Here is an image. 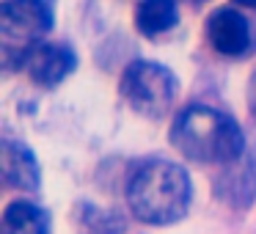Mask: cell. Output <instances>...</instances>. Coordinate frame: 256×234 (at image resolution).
I'll list each match as a JSON object with an SVG mask.
<instances>
[{
	"mask_svg": "<svg viewBox=\"0 0 256 234\" xmlns=\"http://www.w3.org/2000/svg\"><path fill=\"white\" fill-rule=\"evenodd\" d=\"M130 210L138 220L168 226L184 218L190 206V176L168 160H146L132 171L127 184Z\"/></svg>",
	"mask_w": 256,
	"mask_h": 234,
	"instance_id": "6da1fadb",
	"label": "cell"
},
{
	"mask_svg": "<svg viewBox=\"0 0 256 234\" xmlns=\"http://www.w3.org/2000/svg\"><path fill=\"white\" fill-rule=\"evenodd\" d=\"M171 144L179 154L201 166H228L245 154V138L232 116L215 108H188L171 127Z\"/></svg>",
	"mask_w": 256,
	"mask_h": 234,
	"instance_id": "7a4b0ae2",
	"label": "cell"
},
{
	"mask_svg": "<svg viewBox=\"0 0 256 234\" xmlns=\"http://www.w3.org/2000/svg\"><path fill=\"white\" fill-rule=\"evenodd\" d=\"M52 28V8L47 0H6L0 6V50L3 64L25 66L28 56L44 42Z\"/></svg>",
	"mask_w": 256,
	"mask_h": 234,
	"instance_id": "3957f363",
	"label": "cell"
},
{
	"mask_svg": "<svg viewBox=\"0 0 256 234\" xmlns=\"http://www.w3.org/2000/svg\"><path fill=\"white\" fill-rule=\"evenodd\" d=\"M179 83L171 69L154 61H135L122 74V96L135 113L160 118L171 110Z\"/></svg>",
	"mask_w": 256,
	"mask_h": 234,
	"instance_id": "277c9868",
	"label": "cell"
},
{
	"mask_svg": "<svg viewBox=\"0 0 256 234\" xmlns=\"http://www.w3.org/2000/svg\"><path fill=\"white\" fill-rule=\"evenodd\" d=\"M206 36H210V44L220 56H228V58H242L254 50L250 22L234 8H218L210 17Z\"/></svg>",
	"mask_w": 256,
	"mask_h": 234,
	"instance_id": "5b68a950",
	"label": "cell"
},
{
	"mask_svg": "<svg viewBox=\"0 0 256 234\" xmlns=\"http://www.w3.org/2000/svg\"><path fill=\"white\" fill-rule=\"evenodd\" d=\"M74 66H78V58H74L72 47L47 44V42H42L25 61L30 80L39 83L42 88H56L58 83H64L74 72Z\"/></svg>",
	"mask_w": 256,
	"mask_h": 234,
	"instance_id": "8992f818",
	"label": "cell"
},
{
	"mask_svg": "<svg viewBox=\"0 0 256 234\" xmlns=\"http://www.w3.org/2000/svg\"><path fill=\"white\" fill-rule=\"evenodd\" d=\"M223 176L218 179V196L234 206H245L256 196V157H237L223 166Z\"/></svg>",
	"mask_w": 256,
	"mask_h": 234,
	"instance_id": "52a82bcc",
	"label": "cell"
},
{
	"mask_svg": "<svg viewBox=\"0 0 256 234\" xmlns=\"http://www.w3.org/2000/svg\"><path fill=\"white\" fill-rule=\"evenodd\" d=\"M0 162H3V179L14 190H36L39 188V162L30 154L28 146L3 140L0 146Z\"/></svg>",
	"mask_w": 256,
	"mask_h": 234,
	"instance_id": "ba28073f",
	"label": "cell"
},
{
	"mask_svg": "<svg viewBox=\"0 0 256 234\" xmlns=\"http://www.w3.org/2000/svg\"><path fill=\"white\" fill-rule=\"evenodd\" d=\"M179 20L176 0H140L135 8V25L144 36H160Z\"/></svg>",
	"mask_w": 256,
	"mask_h": 234,
	"instance_id": "9c48e42d",
	"label": "cell"
},
{
	"mask_svg": "<svg viewBox=\"0 0 256 234\" xmlns=\"http://www.w3.org/2000/svg\"><path fill=\"white\" fill-rule=\"evenodd\" d=\"M3 234H50L47 212L30 201H14L3 212Z\"/></svg>",
	"mask_w": 256,
	"mask_h": 234,
	"instance_id": "30bf717a",
	"label": "cell"
},
{
	"mask_svg": "<svg viewBox=\"0 0 256 234\" xmlns=\"http://www.w3.org/2000/svg\"><path fill=\"white\" fill-rule=\"evenodd\" d=\"M248 110H250V116L256 118V69L248 80Z\"/></svg>",
	"mask_w": 256,
	"mask_h": 234,
	"instance_id": "8fae6325",
	"label": "cell"
},
{
	"mask_svg": "<svg viewBox=\"0 0 256 234\" xmlns=\"http://www.w3.org/2000/svg\"><path fill=\"white\" fill-rule=\"evenodd\" d=\"M237 3H242V6H248V8H256V0H237Z\"/></svg>",
	"mask_w": 256,
	"mask_h": 234,
	"instance_id": "7c38bea8",
	"label": "cell"
}]
</instances>
